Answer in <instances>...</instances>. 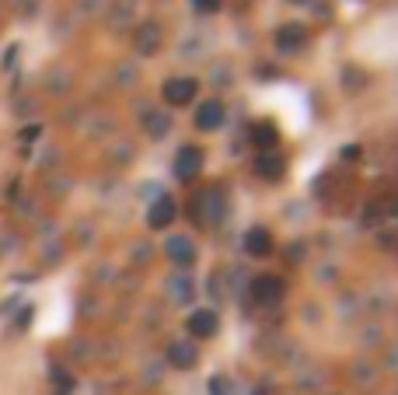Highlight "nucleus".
Wrapping results in <instances>:
<instances>
[{"instance_id": "obj_1", "label": "nucleus", "mask_w": 398, "mask_h": 395, "mask_svg": "<svg viewBox=\"0 0 398 395\" xmlns=\"http://www.w3.org/2000/svg\"><path fill=\"white\" fill-rule=\"evenodd\" d=\"M175 217H179V206H175L172 196H158L147 206V224H150L154 231H165L168 224H175Z\"/></svg>"}, {"instance_id": "obj_2", "label": "nucleus", "mask_w": 398, "mask_h": 395, "mask_svg": "<svg viewBox=\"0 0 398 395\" xmlns=\"http://www.w3.org/2000/svg\"><path fill=\"white\" fill-rule=\"evenodd\" d=\"M199 168H203V151H199V147H182V151L175 154V179L193 182L199 175Z\"/></svg>"}, {"instance_id": "obj_3", "label": "nucleus", "mask_w": 398, "mask_h": 395, "mask_svg": "<svg viewBox=\"0 0 398 395\" xmlns=\"http://www.w3.org/2000/svg\"><path fill=\"white\" fill-rule=\"evenodd\" d=\"M283 291H287V287H283V280H280V277H259V280L252 284V294H255V301H259V304H269V308L283 301Z\"/></svg>"}, {"instance_id": "obj_4", "label": "nucleus", "mask_w": 398, "mask_h": 395, "mask_svg": "<svg viewBox=\"0 0 398 395\" xmlns=\"http://www.w3.org/2000/svg\"><path fill=\"white\" fill-rule=\"evenodd\" d=\"M165 252H168V259L179 263V266H193V263H196V249H193V242H189L186 234H172L168 245H165Z\"/></svg>"}, {"instance_id": "obj_5", "label": "nucleus", "mask_w": 398, "mask_h": 395, "mask_svg": "<svg viewBox=\"0 0 398 395\" xmlns=\"http://www.w3.org/2000/svg\"><path fill=\"white\" fill-rule=\"evenodd\" d=\"M196 81L193 77H172L168 84H165V101H172V105H186V101H193L196 95Z\"/></svg>"}, {"instance_id": "obj_6", "label": "nucleus", "mask_w": 398, "mask_h": 395, "mask_svg": "<svg viewBox=\"0 0 398 395\" xmlns=\"http://www.w3.org/2000/svg\"><path fill=\"white\" fill-rule=\"evenodd\" d=\"M196 346L189 343V339H175L172 346H168V360L175 364V368H182V371H189V368H196Z\"/></svg>"}, {"instance_id": "obj_7", "label": "nucleus", "mask_w": 398, "mask_h": 395, "mask_svg": "<svg viewBox=\"0 0 398 395\" xmlns=\"http://www.w3.org/2000/svg\"><path fill=\"white\" fill-rule=\"evenodd\" d=\"M217 311H210V308H199V311H193L189 315V332L193 336H203V339H210L213 332H217Z\"/></svg>"}, {"instance_id": "obj_8", "label": "nucleus", "mask_w": 398, "mask_h": 395, "mask_svg": "<svg viewBox=\"0 0 398 395\" xmlns=\"http://www.w3.org/2000/svg\"><path fill=\"white\" fill-rule=\"evenodd\" d=\"M220 123H224V105L217 99L203 101L196 108V130H217Z\"/></svg>"}, {"instance_id": "obj_9", "label": "nucleus", "mask_w": 398, "mask_h": 395, "mask_svg": "<svg viewBox=\"0 0 398 395\" xmlns=\"http://www.w3.org/2000/svg\"><path fill=\"white\" fill-rule=\"evenodd\" d=\"M255 172H259L262 179L276 182V179L283 175V158H280L276 151H262V154H259V161H255Z\"/></svg>"}, {"instance_id": "obj_10", "label": "nucleus", "mask_w": 398, "mask_h": 395, "mask_svg": "<svg viewBox=\"0 0 398 395\" xmlns=\"http://www.w3.org/2000/svg\"><path fill=\"white\" fill-rule=\"evenodd\" d=\"M269 249H273V238H269L266 227H252L245 234V252L248 256H269Z\"/></svg>"}, {"instance_id": "obj_11", "label": "nucleus", "mask_w": 398, "mask_h": 395, "mask_svg": "<svg viewBox=\"0 0 398 395\" xmlns=\"http://www.w3.org/2000/svg\"><path fill=\"white\" fill-rule=\"evenodd\" d=\"M304 35H307V28H304V25H287V28H280L276 46H280V49H297L300 42H304Z\"/></svg>"}, {"instance_id": "obj_12", "label": "nucleus", "mask_w": 398, "mask_h": 395, "mask_svg": "<svg viewBox=\"0 0 398 395\" xmlns=\"http://www.w3.org/2000/svg\"><path fill=\"white\" fill-rule=\"evenodd\" d=\"M255 144L262 147V151H273V144H276V130L273 126H255Z\"/></svg>"}, {"instance_id": "obj_13", "label": "nucleus", "mask_w": 398, "mask_h": 395, "mask_svg": "<svg viewBox=\"0 0 398 395\" xmlns=\"http://www.w3.org/2000/svg\"><path fill=\"white\" fill-rule=\"evenodd\" d=\"M143 53H150V49H158V28L154 25H147V28H140V42H136Z\"/></svg>"}, {"instance_id": "obj_14", "label": "nucleus", "mask_w": 398, "mask_h": 395, "mask_svg": "<svg viewBox=\"0 0 398 395\" xmlns=\"http://www.w3.org/2000/svg\"><path fill=\"white\" fill-rule=\"evenodd\" d=\"M168 133V115H150V137H165Z\"/></svg>"}, {"instance_id": "obj_15", "label": "nucleus", "mask_w": 398, "mask_h": 395, "mask_svg": "<svg viewBox=\"0 0 398 395\" xmlns=\"http://www.w3.org/2000/svg\"><path fill=\"white\" fill-rule=\"evenodd\" d=\"M172 294L179 297V301H186V297L193 294V287H189V280H179V284H172Z\"/></svg>"}, {"instance_id": "obj_16", "label": "nucleus", "mask_w": 398, "mask_h": 395, "mask_svg": "<svg viewBox=\"0 0 398 395\" xmlns=\"http://www.w3.org/2000/svg\"><path fill=\"white\" fill-rule=\"evenodd\" d=\"M193 4H196L203 14H217L220 11V0H193Z\"/></svg>"}, {"instance_id": "obj_17", "label": "nucleus", "mask_w": 398, "mask_h": 395, "mask_svg": "<svg viewBox=\"0 0 398 395\" xmlns=\"http://www.w3.org/2000/svg\"><path fill=\"white\" fill-rule=\"evenodd\" d=\"M210 389H213V395H227V392H224V389H227V382H224V378H213V382H210Z\"/></svg>"}]
</instances>
